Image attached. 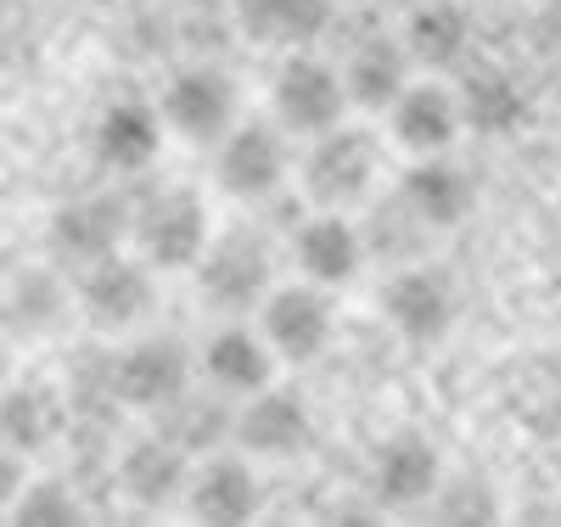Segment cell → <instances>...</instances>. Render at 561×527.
Here are the masks:
<instances>
[{"label":"cell","mask_w":561,"mask_h":527,"mask_svg":"<svg viewBox=\"0 0 561 527\" xmlns=\"http://www.w3.org/2000/svg\"><path fill=\"white\" fill-rule=\"evenodd\" d=\"M192 280L203 309L225 314V320H248L264 293L275 286V253L259 230H219L203 242V253L192 259Z\"/></svg>","instance_id":"cell-1"},{"label":"cell","mask_w":561,"mask_h":527,"mask_svg":"<svg viewBox=\"0 0 561 527\" xmlns=\"http://www.w3.org/2000/svg\"><path fill=\"white\" fill-rule=\"evenodd\" d=\"M309 140L314 147L298 163L304 197L314 208H343V214L370 203V191H377V180H382V140L365 124H332V129H320Z\"/></svg>","instance_id":"cell-2"},{"label":"cell","mask_w":561,"mask_h":527,"mask_svg":"<svg viewBox=\"0 0 561 527\" xmlns=\"http://www.w3.org/2000/svg\"><path fill=\"white\" fill-rule=\"evenodd\" d=\"M208 236H214L208 203L192 185H163V191H152V197L129 203V248L152 275L192 270V259L203 253Z\"/></svg>","instance_id":"cell-3"},{"label":"cell","mask_w":561,"mask_h":527,"mask_svg":"<svg viewBox=\"0 0 561 527\" xmlns=\"http://www.w3.org/2000/svg\"><path fill=\"white\" fill-rule=\"evenodd\" d=\"M293 174L287 152V129L264 124V118H237L214 140V185L237 203H264L275 197Z\"/></svg>","instance_id":"cell-4"},{"label":"cell","mask_w":561,"mask_h":527,"mask_svg":"<svg viewBox=\"0 0 561 527\" xmlns=\"http://www.w3.org/2000/svg\"><path fill=\"white\" fill-rule=\"evenodd\" d=\"M259 331H264L275 365H314L337 331V298L314 280L270 286L259 303Z\"/></svg>","instance_id":"cell-5"},{"label":"cell","mask_w":561,"mask_h":527,"mask_svg":"<svg viewBox=\"0 0 561 527\" xmlns=\"http://www.w3.org/2000/svg\"><path fill=\"white\" fill-rule=\"evenodd\" d=\"M73 303H79V314L96 325V331H107V337H124V331H135V325L152 320L158 280H152V270L140 264L135 253L118 248V253H107V259H96V264L79 270Z\"/></svg>","instance_id":"cell-6"},{"label":"cell","mask_w":561,"mask_h":527,"mask_svg":"<svg viewBox=\"0 0 561 527\" xmlns=\"http://www.w3.org/2000/svg\"><path fill=\"white\" fill-rule=\"evenodd\" d=\"M197 376V354L180 337L158 331V337H135L118 359H107V393L129 410L158 415L169 399H180Z\"/></svg>","instance_id":"cell-7"},{"label":"cell","mask_w":561,"mask_h":527,"mask_svg":"<svg viewBox=\"0 0 561 527\" xmlns=\"http://www.w3.org/2000/svg\"><path fill=\"white\" fill-rule=\"evenodd\" d=\"M309 438H314V410L298 388L264 381L259 393L237 399V410H230V444L248 460H293L309 449Z\"/></svg>","instance_id":"cell-8"},{"label":"cell","mask_w":561,"mask_h":527,"mask_svg":"<svg viewBox=\"0 0 561 527\" xmlns=\"http://www.w3.org/2000/svg\"><path fill=\"white\" fill-rule=\"evenodd\" d=\"M382 320L399 331L404 343L415 348H438L449 331H455V280L438 264H415L404 259L388 280H382V298H377Z\"/></svg>","instance_id":"cell-9"},{"label":"cell","mask_w":561,"mask_h":527,"mask_svg":"<svg viewBox=\"0 0 561 527\" xmlns=\"http://www.w3.org/2000/svg\"><path fill=\"white\" fill-rule=\"evenodd\" d=\"M158 118L180 140H192V147H214V140L237 124V84H230V73L214 68V62L174 68L163 95H158Z\"/></svg>","instance_id":"cell-10"},{"label":"cell","mask_w":561,"mask_h":527,"mask_svg":"<svg viewBox=\"0 0 561 527\" xmlns=\"http://www.w3.org/2000/svg\"><path fill=\"white\" fill-rule=\"evenodd\" d=\"M270 107H275V124L287 135H320L348 118V95H343V73L332 62H320L309 51H293L287 62L275 68V84H270Z\"/></svg>","instance_id":"cell-11"},{"label":"cell","mask_w":561,"mask_h":527,"mask_svg":"<svg viewBox=\"0 0 561 527\" xmlns=\"http://www.w3.org/2000/svg\"><path fill=\"white\" fill-rule=\"evenodd\" d=\"M180 505L197 522L237 527V522H253L264 511V483H259V471L242 449L237 455H208V460H197L192 471H185Z\"/></svg>","instance_id":"cell-12"},{"label":"cell","mask_w":561,"mask_h":527,"mask_svg":"<svg viewBox=\"0 0 561 527\" xmlns=\"http://www.w3.org/2000/svg\"><path fill=\"white\" fill-rule=\"evenodd\" d=\"M365 259H370L365 236H359V225L343 208H320V214L298 219V230H293V264H298V275L325 286V293L354 286Z\"/></svg>","instance_id":"cell-13"},{"label":"cell","mask_w":561,"mask_h":527,"mask_svg":"<svg viewBox=\"0 0 561 527\" xmlns=\"http://www.w3.org/2000/svg\"><path fill=\"white\" fill-rule=\"evenodd\" d=\"M444 489V455L421 433H393L370 455V500L382 511H415L438 500Z\"/></svg>","instance_id":"cell-14"},{"label":"cell","mask_w":561,"mask_h":527,"mask_svg":"<svg viewBox=\"0 0 561 527\" xmlns=\"http://www.w3.org/2000/svg\"><path fill=\"white\" fill-rule=\"evenodd\" d=\"M124 242H129V197H118V191H90V197H73L51 219V253L68 259L73 270L118 253Z\"/></svg>","instance_id":"cell-15"},{"label":"cell","mask_w":561,"mask_h":527,"mask_svg":"<svg viewBox=\"0 0 561 527\" xmlns=\"http://www.w3.org/2000/svg\"><path fill=\"white\" fill-rule=\"evenodd\" d=\"M388 113V135L393 147L410 152V158H427V152H449L460 140V107H455V90L438 84V79H410L393 102L382 107Z\"/></svg>","instance_id":"cell-16"},{"label":"cell","mask_w":561,"mask_h":527,"mask_svg":"<svg viewBox=\"0 0 561 527\" xmlns=\"http://www.w3.org/2000/svg\"><path fill=\"white\" fill-rule=\"evenodd\" d=\"M449 90H455V107H460V129H472L483 140H505V135L528 129V118H534L528 90L517 84L511 68L478 62V68H466L460 84H449Z\"/></svg>","instance_id":"cell-17"},{"label":"cell","mask_w":561,"mask_h":527,"mask_svg":"<svg viewBox=\"0 0 561 527\" xmlns=\"http://www.w3.org/2000/svg\"><path fill=\"white\" fill-rule=\"evenodd\" d=\"M275 354H270V343H264V331L259 325H248V320H225L214 337L203 343V354H197V376L208 381L214 393H225V399H248V393H259L264 381H275Z\"/></svg>","instance_id":"cell-18"},{"label":"cell","mask_w":561,"mask_h":527,"mask_svg":"<svg viewBox=\"0 0 561 527\" xmlns=\"http://www.w3.org/2000/svg\"><path fill=\"white\" fill-rule=\"evenodd\" d=\"M393 197L438 236V230H455L466 214H472L478 185H472V174H466L449 152H427V158H415V163L399 174Z\"/></svg>","instance_id":"cell-19"},{"label":"cell","mask_w":561,"mask_h":527,"mask_svg":"<svg viewBox=\"0 0 561 527\" xmlns=\"http://www.w3.org/2000/svg\"><path fill=\"white\" fill-rule=\"evenodd\" d=\"M185 471H192V455H185L180 444H169L158 426H152L147 438H135V444L118 455V489H124L129 505H140V511H163V505H180Z\"/></svg>","instance_id":"cell-20"},{"label":"cell","mask_w":561,"mask_h":527,"mask_svg":"<svg viewBox=\"0 0 561 527\" xmlns=\"http://www.w3.org/2000/svg\"><path fill=\"white\" fill-rule=\"evenodd\" d=\"M68 426V399L51 381H0V444L18 449L23 460L51 449Z\"/></svg>","instance_id":"cell-21"},{"label":"cell","mask_w":561,"mask_h":527,"mask_svg":"<svg viewBox=\"0 0 561 527\" xmlns=\"http://www.w3.org/2000/svg\"><path fill=\"white\" fill-rule=\"evenodd\" d=\"M163 118H158V102H140V95H118V102L102 107L96 118V158L113 169V174H140L158 147H163Z\"/></svg>","instance_id":"cell-22"},{"label":"cell","mask_w":561,"mask_h":527,"mask_svg":"<svg viewBox=\"0 0 561 527\" xmlns=\"http://www.w3.org/2000/svg\"><path fill=\"white\" fill-rule=\"evenodd\" d=\"M399 45L410 51L415 68L449 73V68L466 62V51H472V18H466V7H455V0H427V7H415L404 18Z\"/></svg>","instance_id":"cell-23"},{"label":"cell","mask_w":561,"mask_h":527,"mask_svg":"<svg viewBox=\"0 0 561 527\" xmlns=\"http://www.w3.org/2000/svg\"><path fill=\"white\" fill-rule=\"evenodd\" d=\"M410 51L399 39L377 34V39H365L348 51V62L337 68L343 73V95H348V107H365V113H382L393 95L410 84Z\"/></svg>","instance_id":"cell-24"},{"label":"cell","mask_w":561,"mask_h":527,"mask_svg":"<svg viewBox=\"0 0 561 527\" xmlns=\"http://www.w3.org/2000/svg\"><path fill=\"white\" fill-rule=\"evenodd\" d=\"M68 303H73V286L57 275V270H23L12 275L7 286V303H0V325L12 331V337H45V331H57L68 320Z\"/></svg>","instance_id":"cell-25"},{"label":"cell","mask_w":561,"mask_h":527,"mask_svg":"<svg viewBox=\"0 0 561 527\" xmlns=\"http://www.w3.org/2000/svg\"><path fill=\"white\" fill-rule=\"evenodd\" d=\"M230 12L259 45H304L332 23V0H230Z\"/></svg>","instance_id":"cell-26"},{"label":"cell","mask_w":561,"mask_h":527,"mask_svg":"<svg viewBox=\"0 0 561 527\" xmlns=\"http://www.w3.org/2000/svg\"><path fill=\"white\" fill-rule=\"evenodd\" d=\"M225 404H230V399L214 393V388H208V399H203L197 388H185L180 399H169V404L158 410V433H163L169 444H180L185 455L219 449V444L230 438V410H225Z\"/></svg>","instance_id":"cell-27"},{"label":"cell","mask_w":561,"mask_h":527,"mask_svg":"<svg viewBox=\"0 0 561 527\" xmlns=\"http://www.w3.org/2000/svg\"><path fill=\"white\" fill-rule=\"evenodd\" d=\"M7 516L23 527H73V522H84V505L62 477H28Z\"/></svg>","instance_id":"cell-28"},{"label":"cell","mask_w":561,"mask_h":527,"mask_svg":"<svg viewBox=\"0 0 561 527\" xmlns=\"http://www.w3.org/2000/svg\"><path fill=\"white\" fill-rule=\"evenodd\" d=\"M359 236H365V253H377V259H415V248L427 242L433 230L393 197V203H382L377 219H370V230L359 225Z\"/></svg>","instance_id":"cell-29"},{"label":"cell","mask_w":561,"mask_h":527,"mask_svg":"<svg viewBox=\"0 0 561 527\" xmlns=\"http://www.w3.org/2000/svg\"><path fill=\"white\" fill-rule=\"evenodd\" d=\"M28 483V460L18 455V449H7L0 444V516L12 511V500H18V489Z\"/></svg>","instance_id":"cell-30"},{"label":"cell","mask_w":561,"mask_h":527,"mask_svg":"<svg viewBox=\"0 0 561 527\" xmlns=\"http://www.w3.org/2000/svg\"><path fill=\"white\" fill-rule=\"evenodd\" d=\"M12 365H18V337L0 325V381H12Z\"/></svg>","instance_id":"cell-31"},{"label":"cell","mask_w":561,"mask_h":527,"mask_svg":"<svg viewBox=\"0 0 561 527\" xmlns=\"http://www.w3.org/2000/svg\"><path fill=\"white\" fill-rule=\"evenodd\" d=\"M84 7H118V0H84Z\"/></svg>","instance_id":"cell-32"},{"label":"cell","mask_w":561,"mask_h":527,"mask_svg":"<svg viewBox=\"0 0 561 527\" xmlns=\"http://www.w3.org/2000/svg\"><path fill=\"white\" fill-rule=\"evenodd\" d=\"M192 7H219V0H192Z\"/></svg>","instance_id":"cell-33"}]
</instances>
